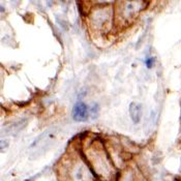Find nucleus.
Returning <instances> with one entry per match:
<instances>
[{"label":"nucleus","instance_id":"7ed1b4c3","mask_svg":"<svg viewBox=\"0 0 181 181\" xmlns=\"http://www.w3.org/2000/svg\"><path fill=\"white\" fill-rule=\"evenodd\" d=\"M153 62H154V58H153V57H148L146 59V61H145V64H146V66L148 69H151L152 65H153Z\"/></svg>","mask_w":181,"mask_h":181},{"label":"nucleus","instance_id":"f03ea898","mask_svg":"<svg viewBox=\"0 0 181 181\" xmlns=\"http://www.w3.org/2000/svg\"><path fill=\"white\" fill-rule=\"evenodd\" d=\"M142 106L138 102H132L129 105V115L132 118V122L134 123H139L141 121V118H142Z\"/></svg>","mask_w":181,"mask_h":181},{"label":"nucleus","instance_id":"f257e3e1","mask_svg":"<svg viewBox=\"0 0 181 181\" xmlns=\"http://www.w3.org/2000/svg\"><path fill=\"white\" fill-rule=\"evenodd\" d=\"M89 116V110L86 104H84L83 102H77L72 108V118L75 121L82 122L86 121Z\"/></svg>","mask_w":181,"mask_h":181}]
</instances>
